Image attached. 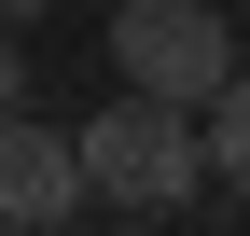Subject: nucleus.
<instances>
[{
    "label": "nucleus",
    "mask_w": 250,
    "mask_h": 236,
    "mask_svg": "<svg viewBox=\"0 0 250 236\" xmlns=\"http://www.w3.org/2000/svg\"><path fill=\"white\" fill-rule=\"evenodd\" d=\"M83 195L125 222H167V209H195V181H208V111L195 98H153V83H125L111 111H83Z\"/></svg>",
    "instance_id": "obj_1"
},
{
    "label": "nucleus",
    "mask_w": 250,
    "mask_h": 236,
    "mask_svg": "<svg viewBox=\"0 0 250 236\" xmlns=\"http://www.w3.org/2000/svg\"><path fill=\"white\" fill-rule=\"evenodd\" d=\"M111 70L208 111L236 83V14H223V0H111Z\"/></svg>",
    "instance_id": "obj_2"
},
{
    "label": "nucleus",
    "mask_w": 250,
    "mask_h": 236,
    "mask_svg": "<svg viewBox=\"0 0 250 236\" xmlns=\"http://www.w3.org/2000/svg\"><path fill=\"white\" fill-rule=\"evenodd\" d=\"M70 209H98V195H83V139L42 125V111H0V222L14 236H56Z\"/></svg>",
    "instance_id": "obj_3"
},
{
    "label": "nucleus",
    "mask_w": 250,
    "mask_h": 236,
    "mask_svg": "<svg viewBox=\"0 0 250 236\" xmlns=\"http://www.w3.org/2000/svg\"><path fill=\"white\" fill-rule=\"evenodd\" d=\"M208 181L250 195V56H236V83H223V98H208Z\"/></svg>",
    "instance_id": "obj_4"
},
{
    "label": "nucleus",
    "mask_w": 250,
    "mask_h": 236,
    "mask_svg": "<svg viewBox=\"0 0 250 236\" xmlns=\"http://www.w3.org/2000/svg\"><path fill=\"white\" fill-rule=\"evenodd\" d=\"M0 111H28V42L0 28Z\"/></svg>",
    "instance_id": "obj_5"
},
{
    "label": "nucleus",
    "mask_w": 250,
    "mask_h": 236,
    "mask_svg": "<svg viewBox=\"0 0 250 236\" xmlns=\"http://www.w3.org/2000/svg\"><path fill=\"white\" fill-rule=\"evenodd\" d=\"M28 14H56V0H0V28H28Z\"/></svg>",
    "instance_id": "obj_6"
}]
</instances>
